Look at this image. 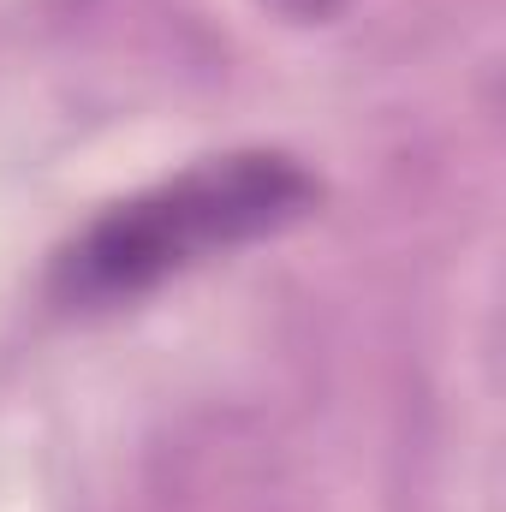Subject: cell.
Returning a JSON list of instances; mask_svg holds the SVG:
<instances>
[{
	"label": "cell",
	"instance_id": "1",
	"mask_svg": "<svg viewBox=\"0 0 506 512\" xmlns=\"http://www.w3.org/2000/svg\"><path fill=\"white\" fill-rule=\"evenodd\" d=\"M310 203H316V179L292 155L274 149L227 155L90 221L84 239L66 245L54 286L66 304H120L203 262L209 251L245 245L298 221Z\"/></svg>",
	"mask_w": 506,
	"mask_h": 512
},
{
	"label": "cell",
	"instance_id": "2",
	"mask_svg": "<svg viewBox=\"0 0 506 512\" xmlns=\"http://www.w3.org/2000/svg\"><path fill=\"white\" fill-rule=\"evenodd\" d=\"M274 6H286L292 18H328V12H334L340 0H274Z\"/></svg>",
	"mask_w": 506,
	"mask_h": 512
}]
</instances>
